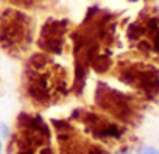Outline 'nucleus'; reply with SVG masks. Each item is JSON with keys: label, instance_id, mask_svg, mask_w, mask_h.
Wrapping results in <instances>:
<instances>
[{"label": "nucleus", "instance_id": "dca6fc26", "mask_svg": "<svg viewBox=\"0 0 159 154\" xmlns=\"http://www.w3.org/2000/svg\"><path fill=\"white\" fill-rule=\"evenodd\" d=\"M0 61H2V58H0Z\"/></svg>", "mask_w": 159, "mask_h": 154}, {"label": "nucleus", "instance_id": "2eb2a0df", "mask_svg": "<svg viewBox=\"0 0 159 154\" xmlns=\"http://www.w3.org/2000/svg\"><path fill=\"white\" fill-rule=\"evenodd\" d=\"M129 2H139V0H129Z\"/></svg>", "mask_w": 159, "mask_h": 154}, {"label": "nucleus", "instance_id": "f257e3e1", "mask_svg": "<svg viewBox=\"0 0 159 154\" xmlns=\"http://www.w3.org/2000/svg\"><path fill=\"white\" fill-rule=\"evenodd\" d=\"M24 87L30 103L41 108L53 104L58 98H64L69 94L64 68L53 65L44 53H36L28 59L24 73Z\"/></svg>", "mask_w": 159, "mask_h": 154}, {"label": "nucleus", "instance_id": "9d476101", "mask_svg": "<svg viewBox=\"0 0 159 154\" xmlns=\"http://www.w3.org/2000/svg\"><path fill=\"white\" fill-rule=\"evenodd\" d=\"M11 135H13L11 126H10L8 123H5V121H0V137L5 139V140H10Z\"/></svg>", "mask_w": 159, "mask_h": 154}, {"label": "nucleus", "instance_id": "4468645a", "mask_svg": "<svg viewBox=\"0 0 159 154\" xmlns=\"http://www.w3.org/2000/svg\"><path fill=\"white\" fill-rule=\"evenodd\" d=\"M2 152H3V139L0 137V154H2Z\"/></svg>", "mask_w": 159, "mask_h": 154}, {"label": "nucleus", "instance_id": "ddd939ff", "mask_svg": "<svg viewBox=\"0 0 159 154\" xmlns=\"http://www.w3.org/2000/svg\"><path fill=\"white\" fill-rule=\"evenodd\" d=\"M116 154H133V152H131V149H129L128 146H122V148H120Z\"/></svg>", "mask_w": 159, "mask_h": 154}, {"label": "nucleus", "instance_id": "423d86ee", "mask_svg": "<svg viewBox=\"0 0 159 154\" xmlns=\"http://www.w3.org/2000/svg\"><path fill=\"white\" fill-rule=\"evenodd\" d=\"M56 132L59 154H111L105 146L86 140L69 120H52Z\"/></svg>", "mask_w": 159, "mask_h": 154}, {"label": "nucleus", "instance_id": "0eeeda50", "mask_svg": "<svg viewBox=\"0 0 159 154\" xmlns=\"http://www.w3.org/2000/svg\"><path fill=\"white\" fill-rule=\"evenodd\" d=\"M70 120L81 121L89 132L97 140H120L126 134V126H122L117 120H112L106 114H98L94 111H83L76 109L72 112Z\"/></svg>", "mask_w": 159, "mask_h": 154}, {"label": "nucleus", "instance_id": "20e7f679", "mask_svg": "<svg viewBox=\"0 0 159 154\" xmlns=\"http://www.w3.org/2000/svg\"><path fill=\"white\" fill-rule=\"evenodd\" d=\"M116 78L129 87H134L145 97L153 101L159 97V68L150 64L128 62L120 64L116 72Z\"/></svg>", "mask_w": 159, "mask_h": 154}, {"label": "nucleus", "instance_id": "7ed1b4c3", "mask_svg": "<svg viewBox=\"0 0 159 154\" xmlns=\"http://www.w3.org/2000/svg\"><path fill=\"white\" fill-rule=\"evenodd\" d=\"M16 120L10 151L14 149V154H38L42 146L52 145V128L41 115L20 112Z\"/></svg>", "mask_w": 159, "mask_h": 154}, {"label": "nucleus", "instance_id": "39448f33", "mask_svg": "<svg viewBox=\"0 0 159 154\" xmlns=\"http://www.w3.org/2000/svg\"><path fill=\"white\" fill-rule=\"evenodd\" d=\"M94 101L102 112L120 123H129L136 118L134 98L125 92L111 87L105 81L97 83Z\"/></svg>", "mask_w": 159, "mask_h": 154}, {"label": "nucleus", "instance_id": "9b49d317", "mask_svg": "<svg viewBox=\"0 0 159 154\" xmlns=\"http://www.w3.org/2000/svg\"><path fill=\"white\" fill-rule=\"evenodd\" d=\"M137 154H159V148L153 145H140L137 149Z\"/></svg>", "mask_w": 159, "mask_h": 154}, {"label": "nucleus", "instance_id": "f3484780", "mask_svg": "<svg viewBox=\"0 0 159 154\" xmlns=\"http://www.w3.org/2000/svg\"><path fill=\"white\" fill-rule=\"evenodd\" d=\"M157 142H159V139H157Z\"/></svg>", "mask_w": 159, "mask_h": 154}, {"label": "nucleus", "instance_id": "f8f14e48", "mask_svg": "<svg viewBox=\"0 0 159 154\" xmlns=\"http://www.w3.org/2000/svg\"><path fill=\"white\" fill-rule=\"evenodd\" d=\"M38 154H56V152H55V149L52 148V145H45V146H42V148L38 151Z\"/></svg>", "mask_w": 159, "mask_h": 154}, {"label": "nucleus", "instance_id": "f03ea898", "mask_svg": "<svg viewBox=\"0 0 159 154\" xmlns=\"http://www.w3.org/2000/svg\"><path fill=\"white\" fill-rule=\"evenodd\" d=\"M33 41L31 17L19 8L0 11V48L11 56L22 55Z\"/></svg>", "mask_w": 159, "mask_h": 154}, {"label": "nucleus", "instance_id": "6e6552de", "mask_svg": "<svg viewBox=\"0 0 159 154\" xmlns=\"http://www.w3.org/2000/svg\"><path fill=\"white\" fill-rule=\"evenodd\" d=\"M69 30V20L66 19H48L38 37V47L44 53L62 55L64 51V36Z\"/></svg>", "mask_w": 159, "mask_h": 154}, {"label": "nucleus", "instance_id": "1a4fd4ad", "mask_svg": "<svg viewBox=\"0 0 159 154\" xmlns=\"http://www.w3.org/2000/svg\"><path fill=\"white\" fill-rule=\"evenodd\" d=\"M8 3H11V5H14V7H17V8H31V7H34L36 3H38V0H7Z\"/></svg>", "mask_w": 159, "mask_h": 154}]
</instances>
